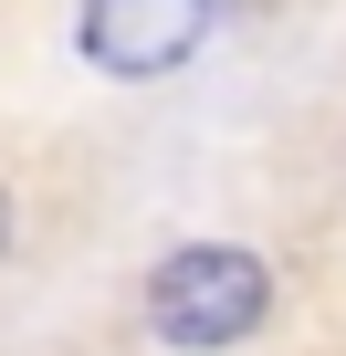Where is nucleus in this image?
<instances>
[{"instance_id": "nucleus-1", "label": "nucleus", "mask_w": 346, "mask_h": 356, "mask_svg": "<svg viewBox=\"0 0 346 356\" xmlns=\"http://www.w3.org/2000/svg\"><path fill=\"white\" fill-rule=\"evenodd\" d=\"M273 314V262L242 241H179L147 273V335L179 356H221Z\"/></svg>"}, {"instance_id": "nucleus-2", "label": "nucleus", "mask_w": 346, "mask_h": 356, "mask_svg": "<svg viewBox=\"0 0 346 356\" xmlns=\"http://www.w3.org/2000/svg\"><path fill=\"white\" fill-rule=\"evenodd\" d=\"M210 32H221V0H84L74 11V53L95 74H116V84L179 74Z\"/></svg>"}, {"instance_id": "nucleus-3", "label": "nucleus", "mask_w": 346, "mask_h": 356, "mask_svg": "<svg viewBox=\"0 0 346 356\" xmlns=\"http://www.w3.org/2000/svg\"><path fill=\"white\" fill-rule=\"evenodd\" d=\"M0 252H11V189H0Z\"/></svg>"}]
</instances>
